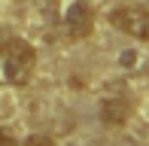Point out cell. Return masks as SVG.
Returning <instances> with one entry per match:
<instances>
[{
  "label": "cell",
  "mask_w": 149,
  "mask_h": 146,
  "mask_svg": "<svg viewBox=\"0 0 149 146\" xmlns=\"http://www.w3.org/2000/svg\"><path fill=\"white\" fill-rule=\"evenodd\" d=\"M33 64H37V52L24 40H6L0 43V85H22L28 82Z\"/></svg>",
  "instance_id": "1"
},
{
  "label": "cell",
  "mask_w": 149,
  "mask_h": 146,
  "mask_svg": "<svg viewBox=\"0 0 149 146\" xmlns=\"http://www.w3.org/2000/svg\"><path fill=\"white\" fill-rule=\"evenodd\" d=\"M110 24L134 40H149V6H119L110 12Z\"/></svg>",
  "instance_id": "2"
},
{
  "label": "cell",
  "mask_w": 149,
  "mask_h": 146,
  "mask_svg": "<svg viewBox=\"0 0 149 146\" xmlns=\"http://www.w3.org/2000/svg\"><path fill=\"white\" fill-rule=\"evenodd\" d=\"M91 24H94V12L85 0H73L67 3L64 9V28L70 37H88L91 34Z\"/></svg>",
  "instance_id": "3"
},
{
  "label": "cell",
  "mask_w": 149,
  "mask_h": 146,
  "mask_svg": "<svg viewBox=\"0 0 149 146\" xmlns=\"http://www.w3.org/2000/svg\"><path fill=\"white\" fill-rule=\"evenodd\" d=\"M128 116H131V104H128V97H122V95H107L104 101H100V119H104L107 125L119 128V125L128 122Z\"/></svg>",
  "instance_id": "4"
},
{
  "label": "cell",
  "mask_w": 149,
  "mask_h": 146,
  "mask_svg": "<svg viewBox=\"0 0 149 146\" xmlns=\"http://www.w3.org/2000/svg\"><path fill=\"white\" fill-rule=\"evenodd\" d=\"M24 146H55V140L52 137H46V134H33L24 140Z\"/></svg>",
  "instance_id": "5"
},
{
  "label": "cell",
  "mask_w": 149,
  "mask_h": 146,
  "mask_svg": "<svg viewBox=\"0 0 149 146\" xmlns=\"http://www.w3.org/2000/svg\"><path fill=\"white\" fill-rule=\"evenodd\" d=\"M0 146H18L15 140H12V137L9 134H0Z\"/></svg>",
  "instance_id": "6"
}]
</instances>
